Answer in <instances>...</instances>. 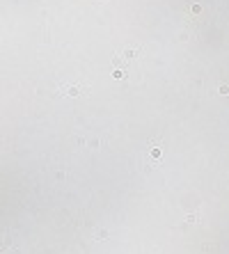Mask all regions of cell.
Instances as JSON below:
<instances>
[{
  "instance_id": "6da1fadb",
  "label": "cell",
  "mask_w": 229,
  "mask_h": 254,
  "mask_svg": "<svg viewBox=\"0 0 229 254\" xmlns=\"http://www.w3.org/2000/svg\"><path fill=\"white\" fill-rule=\"evenodd\" d=\"M62 92L69 94V96H78V94L83 92V87H80V85H62Z\"/></svg>"
},
{
  "instance_id": "7a4b0ae2",
  "label": "cell",
  "mask_w": 229,
  "mask_h": 254,
  "mask_svg": "<svg viewBox=\"0 0 229 254\" xmlns=\"http://www.w3.org/2000/svg\"><path fill=\"white\" fill-rule=\"evenodd\" d=\"M161 153H163V149H161V147H151V149H149V160H147V163H158Z\"/></svg>"
},
{
  "instance_id": "3957f363",
  "label": "cell",
  "mask_w": 229,
  "mask_h": 254,
  "mask_svg": "<svg viewBox=\"0 0 229 254\" xmlns=\"http://www.w3.org/2000/svg\"><path fill=\"white\" fill-rule=\"evenodd\" d=\"M138 55H140V48H126V51H124L126 60H133V57H138Z\"/></svg>"
},
{
  "instance_id": "277c9868",
  "label": "cell",
  "mask_w": 229,
  "mask_h": 254,
  "mask_svg": "<svg viewBox=\"0 0 229 254\" xmlns=\"http://www.w3.org/2000/svg\"><path fill=\"white\" fill-rule=\"evenodd\" d=\"M112 76H114V78H126V71H124V69H114Z\"/></svg>"
},
{
  "instance_id": "5b68a950",
  "label": "cell",
  "mask_w": 229,
  "mask_h": 254,
  "mask_svg": "<svg viewBox=\"0 0 229 254\" xmlns=\"http://www.w3.org/2000/svg\"><path fill=\"white\" fill-rule=\"evenodd\" d=\"M199 213H190V215H186V222H197Z\"/></svg>"
},
{
  "instance_id": "8992f818",
  "label": "cell",
  "mask_w": 229,
  "mask_h": 254,
  "mask_svg": "<svg viewBox=\"0 0 229 254\" xmlns=\"http://www.w3.org/2000/svg\"><path fill=\"white\" fill-rule=\"evenodd\" d=\"M220 94H222V96H227L229 94V85H220V89H218Z\"/></svg>"
}]
</instances>
